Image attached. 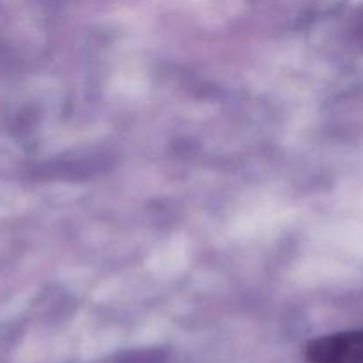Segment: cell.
Segmentation results:
<instances>
[{
	"mask_svg": "<svg viewBox=\"0 0 363 363\" xmlns=\"http://www.w3.org/2000/svg\"><path fill=\"white\" fill-rule=\"evenodd\" d=\"M308 363H363V328L312 340L305 351Z\"/></svg>",
	"mask_w": 363,
	"mask_h": 363,
	"instance_id": "cell-1",
	"label": "cell"
},
{
	"mask_svg": "<svg viewBox=\"0 0 363 363\" xmlns=\"http://www.w3.org/2000/svg\"><path fill=\"white\" fill-rule=\"evenodd\" d=\"M110 363H165V354L158 350H144L123 353L112 358Z\"/></svg>",
	"mask_w": 363,
	"mask_h": 363,
	"instance_id": "cell-2",
	"label": "cell"
}]
</instances>
